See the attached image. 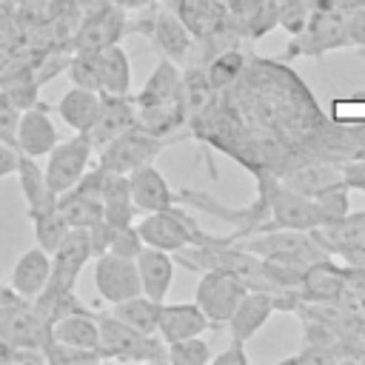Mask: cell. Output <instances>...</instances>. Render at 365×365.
<instances>
[{
    "instance_id": "1",
    "label": "cell",
    "mask_w": 365,
    "mask_h": 365,
    "mask_svg": "<svg viewBox=\"0 0 365 365\" xmlns=\"http://www.w3.org/2000/svg\"><path fill=\"white\" fill-rule=\"evenodd\" d=\"M242 248H248L251 254L271 259V262H282L291 268L305 271L308 265L328 259L331 254L319 245V240L314 237V231H299V228H268V231H257L251 237L242 240Z\"/></svg>"
},
{
    "instance_id": "2",
    "label": "cell",
    "mask_w": 365,
    "mask_h": 365,
    "mask_svg": "<svg viewBox=\"0 0 365 365\" xmlns=\"http://www.w3.org/2000/svg\"><path fill=\"white\" fill-rule=\"evenodd\" d=\"M128 31H137L148 40V46L157 51V57L174 60L180 66H185V60L194 51V37L191 31L182 26V20L177 17V11L171 6H148L145 11H137L134 26H128Z\"/></svg>"
},
{
    "instance_id": "3",
    "label": "cell",
    "mask_w": 365,
    "mask_h": 365,
    "mask_svg": "<svg viewBox=\"0 0 365 365\" xmlns=\"http://www.w3.org/2000/svg\"><path fill=\"white\" fill-rule=\"evenodd\" d=\"M257 185L259 191L265 194L268 200V217H271V225L277 228H299V231H314L319 228L325 220H322V211L317 205L314 197H305L294 188H288L285 182H279L277 174L271 171H257Z\"/></svg>"
},
{
    "instance_id": "4",
    "label": "cell",
    "mask_w": 365,
    "mask_h": 365,
    "mask_svg": "<svg viewBox=\"0 0 365 365\" xmlns=\"http://www.w3.org/2000/svg\"><path fill=\"white\" fill-rule=\"evenodd\" d=\"M100 354L103 359L120 362H163L165 342L157 334H140L131 325L114 319L111 314H100Z\"/></svg>"
},
{
    "instance_id": "5",
    "label": "cell",
    "mask_w": 365,
    "mask_h": 365,
    "mask_svg": "<svg viewBox=\"0 0 365 365\" xmlns=\"http://www.w3.org/2000/svg\"><path fill=\"white\" fill-rule=\"evenodd\" d=\"M171 140L165 137H157L151 131H145L143 125H131L128 131L117 134L114 140H108L103 148L94 151V160L106 168V171H117V174H131L134 168L145 165V163H154L163 148L168 145Z\"/></svg>"
},
{
    "instance_id": "6",
    "label": "cell",
    "mask_w": 365,
    "mask_h": 365,
    "mask_svg": "<svg viewBox=\"0 0 365 365\" xmlns=\"http://www.w3.org/2000/svg\"><path fill=\"white\" fill-rule=\"evenodd\" d=\"M140 237L145 245L151 248H163V251H182L191 245H202L208 240V234L200 231V225L182 211V208H163V211H148L140 222Z\"/></svg>"
},
{
    "instance_id": "7",
    "label": "cell",
    "mask_w": 365,
    "mask_h": 365,
    "mask_svg": "<svg viewBox=\"0 0 365 365\" xmlns=\"http://www.w3.org/2000/svg\"><path fill=\"white\" fill-rule=\"evenodd\" d=\"M345 46H348V37H345L342 11H336V9H314L308 23H305V29L291 37V43H288V48L282 51L279 60L322 57V54L345 48Z\"/></svg>"
},
{
    "instance_id": "8",
    "label": "cell",
    "mask_w": 365,
    "mask_h": 365,
    "mask_svg": "<svg viewBox=\"0 0 365 365\" xmlns=\"http://www.w3.org/2000/svg\"><path fill=\"white\" fill-rule=\"evenodd\" d=\"M91 160H94V143H91L88 134L74 131V137L60 140L46 154V182H48V191L57 197V194L74 188L77 180L91 165Z\"/></svg>"
},
{
    "instance_id": "9",
    "label": "cell",
    "mask_w": 365,
    "mask_h": 365,
    "mask_svg": "<svg viewBox=\"0 0 365 365\" xmlns=\"http://www.w3.org/2000/svg\"><path fill=\"white\" fill-rule=\"evenodd\" d=\"M245 291L248 288L234 274H228L222 268H205V271H200V279L194 288V302L202 308L211 328H222Z\"/></svg>"
},
{
    "instance_id": "10",
    "label": "cell",
    "mask_w": 365,
    "mask_h": 365,
    "mask_svg": "<svg viewBox=\"0 0 365 365\" xmlns=\"http://www.w3.org/2000/svg\"><path fill=\"white\" fill-rule=\"evenodd\" d=\"M128 34V14L117 9L114 3H100L83 11L77 31L71 37V48L80 51H100L106 46H114Z\"/></svg>"
},
{
    "instance_id": "11",
    "label": "cell",
    "mask_w": 365,
    "mask_h": 365,
    "mask_svg": "<svg viewBox=\"0 0 365 365\" xmlns=\"http://www.w3.org/2000/svg\"><path fill=\"white\" fill-rule=\"evenodd\" d=\"M94 288L106 305H117L123 299L143 294L137 259H125L117 254L94 257Z\"/></svg>"
},
{
    "instance_id": "12",
    "label": "cell",
    "mask_w": 365,
    "mask_h": 365,
    "mask_svg": "<svg viewBox=\"0 0 365 365\" xmlns=\"http://www.w3.org/2000/svg\"><path fill=\"white\" fill-rule=\"evenodd\" d=\"M91 259L88 231L86 228H68V234L60 240V245L51 251V279L48 288L57 291H74L86 262Z\"/></svg>"
},
{
    "instance_id": "13",
    "label": "cell",
    "mask_w": 365,
    "mask_h": 365,
    "mask_svg": "<svg viewBox=\"0 0 365 365\" xmlns=\"http://www.w3.org/2000/svg\"><path fill=\"white\" fill-rule=\"evenodd\" d=\"M48 103H34L31 108L20 111V123H17V137H14V148L29 154V157H46L57 143V125L48 117Z\"/></svg>"
},
{
    "instance_id": "14",
    "label": "cell",
    "mask_w": 365,
    "mask_h": 365,
    "mask_svg": "<svg viewBox=\"0 0 365 365\" xmlns=\"http://www.w3.org/2000/svg\"><path fill=\"white\" fill-rule=\"evenodd\" d=\"M277 314V302H274V291H259V288H248L242 294V299L237 302L234 314L228 317L225 328L231 339L248 342L254 334L262 331V325Z\"/></svg>"
},
{
    "instance_id": "15",
    "label": "cell",
    "mask_w": 365,
    "mask_h": 365,
    "mask_svg": "<svg viewBox=\"0 0 365 365\" xmlns=\"http://www.w3.org/2000/svg\"><path fill=\"white\" fill-rule=\"evenodd\" d=\"M131 125H137V103H134V94H103L100 97L97 120H94L91 131H88V137L94 143V151L103 148L117 134L128 131Z\"/></svg>"
},
{
    "instance_id": "16",
    "label": "cell",
    "mask_w": 365,
    "mask_h": 365,
    "mask_svg": "<svg viewBox=\"0 0 365 365\" xmlns=\"http://www.w3.org/2000/svg\"><path fill=\"white\" fill-rule=\"evenodd\" d=\"M128 185H131V200L137 205V211L148 214V211H163V208H174L180 202L177 191L168 185L165 174L154 165L145 163L140 168H134L128 174Z\"/></svg>"
},
{
    "instance_id": "17",
    "label": "cell",
    "mask_w": 365,
    "mask_h": 365,
    "mask_svg": "<svg viewBox=\"0 0 365 365\" xmlns=\"http://www.w3.org/2000/svg\"><path fill=\"white\" fill-rule=\"evenodd\" d=\"M348 294V277L345 268H339L331 257L319 259L314 265H308L302 271V282H299V297L302 302H339Z\"/></svg>"
},
{
    "instance_id": "18",
    "label": "cell",
    "mask_w": 365,
    "mask_h": 365,
    "mask_svg": "<svg viewBox=\"0 0 365 365\" xmlns=\"http://www.w3.org/2000/svg\"><path fill=\"white\" fill-rule=\"evenodd\" d=\"M51 279V254L40 245L23 251V257L11 268V294L20 297L23 302H34L40 291Z\"/></svg>"
},
{
    "instance_id": "19",
    "label": "cell",
    "mask_w": 365,
    "mask_h": 365,
    "mask_svg": "<svg viewBox=\"0 0 365 365\" xmlns=\"http://www.w3.org/2000/svg\"><path fill=\"white\" fill-rule=\"evenodd\" d=\"M211 328L208 317L202 314V308L197 302H171V305H160V322H157V336L171 345L177 339L185 336H197L205 334Z\"/></svg>"
},
{
    "instance_id": "20",
    "label": "cell",
    "mask_w": 365,
    "mask_h": 365,
    "mask_svg": "<svg viewBox=\"0 0 365 365\" xmlns=\"http://www.w3.org/2000/svg\"><path fill=\"white\" fill-rule=\"evenodd\" d=\"M342 165L339 163H328V160H302L297 165H291L288 171L279 174V182H285L288 188L305 194V197H317L325 188L342 182Z\"/></svg>"
},
{
    "instance_id": "21",
    "label": "cell",
    "mask_w": 365,
    "mask_h": 365,
    "mask_svg": "<svg viewBox=\"0 0 365 365\" xmlns=\"http://www.w3.org/2000/svg\"><path fill=\"white\" fill-rule=\"evenodd\" d=\"M174 268H177V259H174L171 251L145 245L137 254V271H140L143 294L157 299V302H165V297L171 291V282H174Z\"/></svg>"
},
{
    "instance_id": "22",
    "label": "cell",
    "mask_w": 365,
    "mask_h": 365,
    "mask_svg": "<svg viewBox=\"0 0 365 365\" xmlns=\"http://www.w3.org/2000/svg\"><path fill=\"white\" fill-rule=\"evenodd\" d=\"M174 11L182 20V26L191 31L194 43L208 40L211 34H217L231 20L222 0H177Z\"/></svg>"
},
{
    "instance_id": "23",
    "label": "cell",
    "mask_w": 365,
    "mask_h": 365,
    "mask_svg": "<svg viewBox=\"0 0 365 365\" xmlns=\"http://www.w3.org/2000/svg\"><path fill=\"white\" fill-rule=\"evenodd\" d=\"M48 339L80 345V348H91V351L100 354V317L94 311H88V308L68 311V314L57 317L48 325Z\"/></svg>"
},
{
    "instance_id": "24",
    "label": "cell",
    "mask_w": 365,
    "mask_h": 365,
    "mask_svg": "<svg viewBox=\"0 0 365 365\" xmlns=\"http://www.w3.org/2000/svg\"><path fill=\"white\" fill-rule=\"evenodd\" d=\"M100 91L94 88H83V86H71L54 106V111L60 114V120L71 128V131H83L88 134L94 120H97V111H100Z\"/></svg>"
},
{
    "instance_id": "25",
    "label": "cell",
    "mask_w": 365,
    "mask_h": 365,
    "mask_svg": "<svg viewBox=\"0 0 365 365\" xmlns=\"http://www.w3.org/2000/svg\"><path fill=\"white\" fill-rule=\"evenodd\" d=\"M180 88H182V66L174 63V60L160 57L157 66H154V71L143 83V88L134 94V103H137V108L157 106V103H165V100L180 97Z\"/></svg>"
},
{
    "instance_id": "26",
    "label": "cell",
    "mask_w": 365,
    "mask_h": 365,
    "mask_svg": "<svg viewBox=\"0 0 365 365\" xmlns=\"http://www.w3.org/2000/svg\"><path fill=\"white\" fill-rule=\"evenodd\" d=\"M100 200H103V220L108 225H131L137 220V205L131 200L128 174L106 171Z\"/></svg>"
},
{
    "instance_id": "27",
    "label": "cell",
    "mask_w": 365,
    "mask_h": 365,
    "mask_svg": "<svg viewBox=\"0 0 365 365\" xmlns=\"http://www.w3.org/2000/svg\"><path fill=\"white\" fill-rule=\"evenodd\" d=\"M314 237L319 240V245H322L331 257H339L342 251H348V248L365 242V211H354V214L348 211L345 217L314 228Z\"/></svg>"
},
{
    "instance_id": "28",
    "label": "cell",
    "mask_w": 365,
    "mask_h": 365,
    "mask_svg": "<svg viewBox=\"0 0 365 365\" xmlns=\"http://www.w3.org/2000/svg\"><path fill=\"white\" fill-rule=\"evenodd\" d=\"M100 94H131V60L120 43L97 51Z\"/></svg>"
},
{
    "instance_id": "29",
    "label": "cell",
    "mask_w": 365,
    "mask_h": 365,
    "mask_svg": "<svg viewBox=\"0 0 365 365\" xmlns=\"http://www.w3.org/2000/svg\"><path fill=\"white\" fill-rule=\"evenodd\" d=\"M14 174L20 177L26 214H34V211H40L43 205H48L54 200V194L48 191V182H46V168H40L37 157H29V154L17 151V171Z\"/></svg>"
},
{
    "instance_id": "30",
    "label": "cell",
    "mask_w": 365,
    "mask_h": 365,
    "mask_svg": "<svg viewBox=\"0 0 365 365\" xmlns=\"http://www.w3.org/2000/svg\"><path fill=\"white\" fill-rule=\"evenodd\" d=\"M245 66H248L245 51H242L240 46H231V48L217 51V54H214L202 68H205V77H208L211 88H214L217 94H222L225 88H234V86L240 83V77H242Z\"/></svg>"
},
{
    "instance_id": "31",
    "label": "cell",
    "mask_w": 365,
    "mask_h": 365,
    "mask_svg": "<svg viewBox=\"0 0 365 365\" xmlns=\"http://www.w3.org/2000/svg\"><path fill=\"white\" fill-rule=\"evenodd\" d=\"M57 208L71 228H88L97 220H103V200L94 194H86L80 188H68V191L57 194Z\"/></svg>"
},
{
    "instance_id": "32",
    "label": "cell",
    "mask_w": 365,
    "mask_h": 365,
    "mask_svg": "<svg viewBox=\"0 0 365 365\" xmlns=\"http://www.w3.org/2000/svg\"><path fill=\"white\" fill-rule=\"evenodd\" d=\"M160 305L157 299L145 297V294H137L131 299H123L117 305L108 308V314L125 325H131L134 331L140 334H157V322H160Z\"/></svg>"
},
{
    "instance_id": "33",
    "label": "cell",
    "mask_w": 365,
    "mask_h": 365,
    "mask_svg": "<svg viewBox=\"0 0 365 365\" xmlns=\"http://www.w3.org/2000/svg\"><path fill=\"white\" fill-rule=\"evenodd\" d=\"M29 220H31V225H34V240H37V245L40 248H46L48 254L60 245V240L68 234V222L63 220V214H60V208H57V197L48 202V205H43L40 211H34V214H29Z\"/></svg>"
},
{
    "instance_id": "34",
    "label": "cell",
    "mask_w": 365,
    "mask_h": 365,
    "mask_svg": "<svg viewBox=\"0 0 365 365\" xmlns=\"http://www.w3.org/2000/svg\"><path fill=\"white\" fill-rule=\"evenodd\" d=\"M165 362H171V365H208L211 362V345L202 339V334L177 339V342L165 345Z\"/></svg>"
},
{
    "instance_id": "35",
    "label": "cell",
    "mask_w": 365,
    "mask_h": 365,
    "mask_svg": "<svg viewBox=\"0 0 365 365\" xmlns=\"http://www.w3.org/2000/svg\"><path fill=\"white\" fill-rule=\"evenodd\" d=\"M68 77H71V86H83V88H94L100 91V71H97V51H80V48H71V57H68Z\"/></svg>"
},
{
    "instance_id": "36",
    "label": "cell",
    "mask_w": 365,
    "mask_h": 365,
    "mask_svg": "<svg viewBox=\"0 0 365 365\" xmlns=\"http://www.w3.org/2000/svg\"><path fill=\"white\" fill-rule=\"evenodd\" d=\"M314 200H317V205H319L325 222H334V220H339V217H345V214L351 211V188H348L345 180L336 182V185H331V188H325V191L317 194ZM325 222H322V225H325Z\"/></svg>"
},
{
    "instance_id": "37",
    "label": "cell",
    "mask_w": 365,
    "mask_h": 365,
    "mask_svg": "<svg viewBox=\"0 0 365 365\" xmlns=\"http://www.w3.org/2000/svg\"><path fill=\"white\" fill-rule=\"evenodd\" d=\"M311 11H314L311 0H277V26L294 37L305 29Z\"/></svg>"
},
{
    "instance_id": "38",
    "label": "cell",
    "mask_w": 365,
    "mask_h": 365,
    "mask_svg": "<svg viewBox=\"0 0 365 365\" xmlns=\"http://www.w3.org/2000/svg\"><path fill=\"white\" fill-rule=\"evenodd\" d=\"M43 359H48V362H54V365H71V362H97V359H103V356H100L97 351H91V348H80V345L46 339V342H43Z\"/></svg>"
},
{
    "instance_id": "39",
    "label": "cell",
    "mask_w": 365,
    "mask_h": 365,
    "mask_svg": "<svg viewBox=\"0 0 365 365\" xmlns=\"http://www.w3.org/2000/svg\"><path fill=\"white\" fill-rule=\"evenodd\" d=\"M143 248H145V242L140 237V228H137V222H131V225H114V234H111V242H108V251L106 254L137 259V254Z\"/></svg>"
},
{
    "instance_id": "40",
    "label": "cell",
    "mask_w": 365,
    "mask_h": 365,
    "mask_svg": "<svg viewBox=\"0 0 365 365\" xmlns=\"http://www.w3.org/2000/svg\"><path fill=\"white\" fill-rule=\"evenodd\" d=\"M277 29V0H262L245 23V40H259Z\"/></svg>"
},
{
    "instance_id": "41",
    "label": "cell",
    "mask_w": 365,
    "mask_h": 365,
    "mask_svg": "<svg viewBox=\"0 0 365 365\" xmlns=\"http://www.w3.org/2000/svg\"><path fill=\"white\" fill-rule=\"evenodd\" d=\"M342 23H345L348 46L365 48V6L351 9V11H342Z\"/></svg>"
},
{
    "instance_id": "42",
    "label": "cell",
    "mask_w": 365,
    "mask_h": 365,
    "mask_svg": "<svg viewBox=\"0 0 365 365\" xmlns=\"http://www.w3.org/2000/svg\"><path fill=\"white\" fill-rule=\"evenodd\" d=\"M88 231V245H91V259L106 254L108 251V242H111V234H114V225H108L106 220H97L94 225L86 228Z\"/></svg>"
},
{
    "instance_id": "43",
    "label": "cell",
    "mask_w": 365,
    "mask_h": 365,
    "mask_svg": "<svg viewBox=\"0 0 365 365\" xmlns=\"http://www.w3.org/2000/svg\"><path fill=\"white\" fill-rule=\"evenodd\" d=\"M262 0H222V6H225V11H228V17L242 29V34H245V23L251 20V14L257 11V6H259Z\"/></svg>"
},
{
    "instance_id": "44",
    "label": "cell",
    "mask_w": 365,
    "mask_h": 365,
    "mask_svg": "<svg viewBox=\"0 0 365 365\" xmlns=\"http://www.w3.org/2000/svg\"><path fill=\"white\" fill-rule=\"evenodd\" d=\"M211 362H214V365H248L245 342L231 339V342H228V348H222L220 354H211Z\"/></svg>"
},
{
    "instance_id": "45",
    "label": "cell",
    "mask_w": 365,
    "mask_h": 365,
    "mask_svg": "<svg viewBox=\"0 0 365 365\" xmlns=\"http://www.w3.org/2000/svg\"><path fill=\"white\" fill-rule=\"evenodd\" d=\"M17 123H20V108H14L11 103L0 106V143L14 145V137H17Z\"/></svg>"
},
{
    "instance_id": "46",
    "label": "cell",
    "mask_w": 365,
    "mask_h": 365,
    "mask_svg": "<svg viewBox=\"0 0 365 365\" xmlns=\"http://www.w3.org/2000/svg\"><path fill=\"white\" fill-rule=\"evenodd\" d=\"M342 177H345L351 191H362L365 194V157H354V160L342 163Z\"/></svg>"
},
{
    "instance_id": "47",
    "label": "cell",
    "mask_w": 365,
    "mask_h": 365,
    "mask_svg": "<svg viewBox=\"0 0 365 365\" xmlns=\"http://www.w3.org/2000/svg\"><path fill=\"white\" fill-rule=\"evenodd\" d=\"M334 359H336V354L325 345H302V351L288 356L285 362H334Z\"/></svg>"
},
{
    "instance_id": "48",
    "label": "cell",
    "mask_w": 365,
    "mask_h": 365,
    "mask_svg": "<svg viewBox=\"0 0 365 365\" xmlns=\"http://www.w3.org/2000/svg\"><path fill=\"white\" fill-rule=\"evenodd\" d=\"M17 171V148L9 143H0V180Z\"/></svg>"
},
{
    "instance_id": "49",
    "label": "cell",
    "mask_w": 365,
    "mask_h": 365,
    "mask_svg": "<svg viewBox=\"0 0 365 365\" xmlns=\"http://www.w3.org/2000/svg\"><path fill=\"white\" fill-rule=\"evenodd\" d=\"M108 3H114V6L123 9L125 14H137V11H145L148 6H154L157 0H108Z\"/></svg>"
},
{
    "instance_id": "50",
    "label": "cell",
    "mask_w": 365,
    "mask_h": 365,
    "mask_svg": "<svg viewBox=\"0 0 365 365\" xmlns=\"http://www.w3.org/2000/svg\"><path fill=\"white\" fill-rule=\"evenodd\" d=\"M77 3H80V6H83V11H86V9H91V6H100V3H108V0H77Z\"/></svg>"
},
{
    "instance_id": "51",
    "label": "cell",
    "mask_w": 365,
    "mask_h": 365,
    "mask_svg": "<svg viewBox=\"0 0 365 365\" xmlns=\"http://www.w3.org/2000/svg\"><path fill=\"white\" fill-rule=\"evenodd\" d=\"M157 3H160V6H171V9H174V3H177V0H157Z\"/></svg>"
},
{
    "instance_id": "52",
    "label": "cell",
    "mask_w": 365,
    "mask_h": 365,
    "mask_svg": "<svg viewBox=\"0 0 365 365\" xmlns=\"http://www.w3.org/2000/svg\"><path fill=\"white\" fill-rule=\"evenodd\" d=\"M362 157H365V154H362Z\"/></svg>"
}]
</instances>
